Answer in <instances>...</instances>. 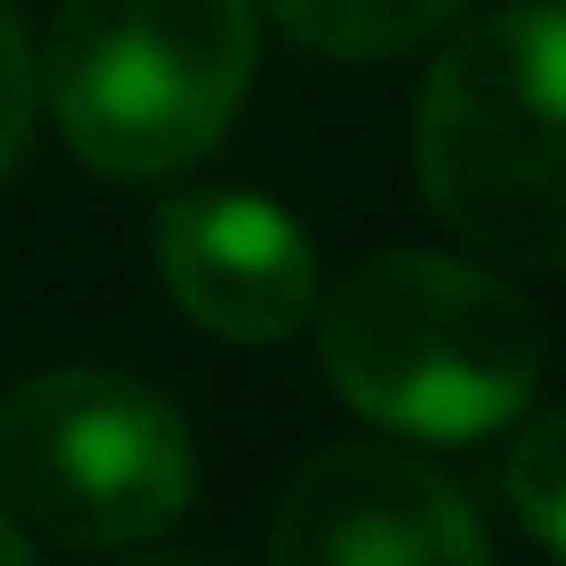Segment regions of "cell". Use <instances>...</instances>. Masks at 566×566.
Wrapping results in <instances>:
<instances>
[{
	"label": "cell",
	"instance_id": "obj_1",
	"mask_svg": "<svg viewBox=\"0 0 566 566\" xmlns=\"http://www.w3.org/2000/svg\"><path fill=\"white\" fill-rule=\"evenodd\" d=\"M334 391L408 442H475L533 408L542 325L492 266L384 250L334 283L317 317Z\"/></svg>",
	"mask_w": 566,
	"mask_h": 566
},
{
	"label": "cell",
	"instance_id": "obj_2",
	"mask_svg": "<svg viewBox=\"0 0 566 566\" xmlns=\"http://www.w3.org/2000/svg\"><path fill=\"white\" fill-rule=\"evenodd\" d=\"M566 18L558 0H509L433 59L417 92V184L467 250L500 266L566 259Z\"/></svg>",
	"mask_w": 566,
	"mask_h": 566
},
{
	"label": "cell",
	"instance_id": "obj_3",
	"mask_svg": "<svg viewBox=\"0 0 566 566\" xmlns=\"http://www.w3.org/2000/svg\"><path fill=\"white\" fill-rule=\"evenodd\" d=\"M250 67L259 0H67L34 75L75 159L150 184L226 142Z\"/></svg>",
	"mask_w": 566,
	"mask_h": 566
},
{
	"label": "cell",
	"instance_id": "obj_4",
	"mask_svg": "<svg viewBox=\"0 0 566 566\" xmlns=\"http://www.w3.org/2000/svg\"><path fill=\"white\" fill-rule=\"evenodd\" d=\"M0 492L51 542H150L192 500V433L142 375L51 367L0 400Z\"/></svg>",
	"mask_w": 566,
	"mask_h": 566
},
{
	"label": "cell",
	"instance_id": "obj_5",
	"mask_svg": "<svg viewBox=\"0 0 566 566\" xmlns=\"http://www.w3.org/2000/svg\"><path fill=\"white\" fill-rule=\"evenodd\" d=\"M275 566H492L459 483L408 450L334 442L275 509Z\"/></svg>",
	"mask_w": 566,
	"mask_h": 566
},
{
	"label": "cell",
	"instance_id": "obj_6",
	"mask_svg": "<svg viewBox=\"0 0 566 566\" xmlns=\"http://www.w3.org/2000/svg\"><path fill=\"white\" fill-rule=\"evenodd\" d=\"M150 242L176 308L217 342H283L317 317V250L259 192H176Z\"/></svg>",
	"mask_w": 566,
	"mask_h": 566
},
{
	"label": "cell",
	"instance_id": "obj_7",
	"mask_svg": "<svg viewBox=\"0 0 566 566\" xmlns=\"http://www.w3.org/2000/svg\"><path fill=\"white\" fill-rule=\"evenodd\" d=\"M467 0H266V18L325 59H400L433 42Z\"/></svg>",
	"mask_w": 566,
	"mask_h": 566
},
{
	"label": "cell",
	"instance_id": "obj_8",
	"mask_svg": "<svg viewBox=\"0 0 566 566\" xmlns=\"http://www.w3.org/2000/svg\"><path fill=\"white\" fill-rule=\"evenodd\" d=\"M558 475H566V417L558 408H533L525 433L500 459V492H509L516 525L533 533V549H549V558L566 549V483Z\"/></svg>",
	"mask_w": 566,
	"mask_h": 566
},
{
	"label": "cell",
	"instance_id": "obj_9",
	"mask_svg": "<svg viewBox=\"0 0 566 566\" xmlns=\"http://www.w3.org/2000/svg\"><path fill=\"white\" fill-rule=\"evenodd\" d=\"M34 108H42V75H34V42L25 25L0 9V176L18 167L25 134H34Z\"/></svg>",
	"mask_w": 566,
	"mask_h": 566
},
{
	"label": "cell",
	"instance_id": "obj_10",
	"mask_svg": "<svg viewBox=\"0 0 566 566\" xmlns=\"http://www.w3.org/2000/svg\"><path fill=\"white\" fill-rule=\"evenodd\" d=\"M0 566H34V542H25V525L9 509H0Z\"/></svg>",
	"mask_w": 566,
	"mask_h": 566
},
{
	"label": "cell",
	"instance_id": "obj_11",
	"mask_svg": "<svg viewBox=\"0 0 566 566\" xmlns=\"http://www.w3.org/2000/svg\"><path fill=\"white\" fill-rule=\"evenodd\" d=\"M159 566H200V558H159Z\"/></svg>",
	"mask_w": 566,
	"mask_h": 566
}]
</instances>
